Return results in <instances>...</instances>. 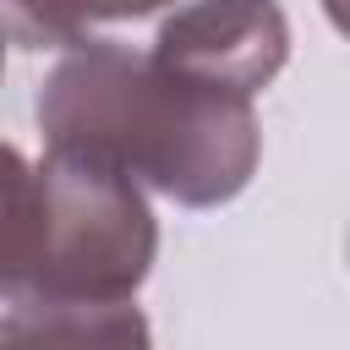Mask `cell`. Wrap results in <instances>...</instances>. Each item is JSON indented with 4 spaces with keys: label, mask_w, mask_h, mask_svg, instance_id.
Listing matches in <instances>:
<instances>
[{
    "label": "cell",
    "mask_w": 350,
    "mask_h": 350,
    "mask_svg": "<svg viewBox=\"0 0 350 350\" xmlns=\"http://www.w3.org/2000/svg\"><path fill=\"white\" fill-rule=\"evenodd\" d=\"M44 148L98 159L180 208H224L262 159L257 104L159 66L148 49L82 38L33 93Z\"/></svg>",
    "instance_id": "obj_1"
},
{
    "label": "cell",
    "mask_w": 350,
    "mask_h": 350,
    "mask_svg": "<svg viewBox=\"0 0 350 350\" xmlns=\"http://www.w3.org/2000/svg\"><path fill=\"white\" fill-rule=\"evenodd\" d=\"M159 257L148 191L120 170L44 148L33 164V252L11 301H137Z\"/></svg>",
    "instance_id": "obj_2"
},
{
    "label": "cell",
    "mask_w": 350,
    "mask_h": 350,
    "mask_svg": "<svg viewBox=\"0 0 350 350\" xmlns=\"http://www.w3.org/2000/svg\"><path fill=\"white\" fill-rule=\"evenodd\" d=\"M148 55L191 82L257 98L290 60V22L279 5H180L159 16Z\"/></svg>",
    "instance_id": "obj_3"
},
{
    "label": "cell",
    "mask_w": 350,
    "mask_h": 350,
    "mask_svg": "<svg viewBox=\"0 0 350 350\" xmlns=\"http://www.w3.org/2000/svg\"><path fill=\"white\" fill-rule=\"evenodd\" d=\"M0 339L22 350H153L137 301H5Z\"/></svg>",
    "instance_id": "obj_4"
},
{
    "label": "cell",
    "mask_w": 350,
    "mask_h": 350,
    "mask_svg": "<svg viewBox=\"0 0 350 350\" xmlns=\"http://www.w3.org/2000/svg\"><path fill=\"white\" fill-rule=\"evenodd\" d=\"M33 252V164L0 142V306L22 290Z\"/></svg>",
    "instance_id": "obj_5"
},
{
    "label": "cell",
    "mask_w": 350,
    "mask_h": 350,
    "mask_svg": "<svg viewBox=\"0 0 350 350\" xmlns=\"http://www.w3.org/2000/svg\"><path fill=\"white\" fill-rule=\"evenodd\" d=\"M0 71H5V38H0Z\"/></svg>",
    "instance_id": "obj_6"
},
{
    "label": "cell",
    "mask_w": 350,
    "mask_h": 350,
    "mask_svg": "<svg viewBox=\"0 0 350 350\" xmlns=\"http://www.w3.org/2000/svg\"><path fill=\"white\" fill-rule=\"evenodd\" d=\"M0 350H22V345H5V339H0Z\"/></svg>",
    "instance_id": "obj_7"
}]
</instances>
